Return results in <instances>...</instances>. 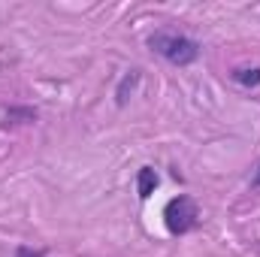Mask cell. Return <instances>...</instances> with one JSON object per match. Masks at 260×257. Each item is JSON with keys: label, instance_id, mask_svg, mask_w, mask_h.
<instances>
[{"label": "cell", "instance_id": "cell-4", "mask_svg": "<svg viewBox=\"0 0 260 257\" xmlns=\"http://www.w3.org/2000/svg\"><path fill=\"white\" fill-rule=\"evenodd\" d=\"M139 82H142V73H139V70H127V73L121 76V82H118V88H115V106H118V109H124L130 103V97L136 94Z\"/></svg>", "mask_w": 260, "mask_h": 257}, {"label": "cell", "instance_id": "cell-7", "mask_svg": "<svg viewBox=\"0 0 260 257\" xmlns=\"http://www.w3.org/2000/svg\"><path fill=\"white\" fill-rule=\"evenodd\" d=\"M12 257H49L46 248H34V245H18Z\"/></svg>", "mask_w": 260, "mask_h": 257}, {"label": "cell", "instance_id": "cell-8", "mask_svg": "<svg viewBox=\"0 0 260 257\" xmlns=\"http://www.w3.org/2000/svg\"><path fill=\"white\" fill-rule=\"evenodd\" d=\"M251 188H260V167L254 170V179H251Z\"/></svg>", "mask_w": 260, "mask_h": 257}, {"label": "cell", "instance_id": "cell-3", "mask_svg": "<svg viewBox=\"0 0 260 257\" xmlns=\"http://www.w3.org/2000/svg\"><path fill=\"white\" fill-rule=\"evenodd\" d=\"M230 82L242 91H254L260 88V67L257 64H242V67H233L230 70Z\"/></svg>", "mask_w": 260, "mask_h": 257}, {"label": "cell", "instance_id": "cell-5", "mask_svg": "<svg viewBox=\"0 0 260 257\" xmlns=\"http://www.w3.org/2000/svg\"><path fill=\"white\" fill-rule=\"evenodd\" d=\"M157 188H160L157 170L154 167H139V173H136V194H139V200H148Z\"/></svg>", "mask_w": 260, "mask_h": 257}, {"label": "cell", "instance_id": "cell-1", "mask_svg": "<svg viewBox=\"0 0 260 257\" xmlns=\"http://www.w3.org/2000/svg\"><path fill=\"white\" fill-rule=\"evenodd\" d=\"M148 52H154L157 58H164L173 67H194L203 55V46L197 43L191 34L176 30V27H157L145 37Z\"/></svg>", "mask_w": 260, "mask_h": 257}, {"label": "cell", "instance_id": "cell-6", "mask_svg": "<svg viewBox=\"0 0 260 257\" xmlns=\"http://www.w3.org/2000/svg\"><path fill=\"white\" fill-rule=\"evenodd\" d=\"M30 121H37V109H34V106H9V109H6V121H3V127L30 124Z\"/></svg>", "mask_w": 260, "mask_h": 257}, {"label": "cell", "instance_id": "cell-2", "mask_svg": "<svg viewBox=\"0 0 260 257\" xmlns=\"http://www.w3.org/2000/svg\"><path fill=\"white\" fill-rule=\"evenodd\" d=\"M200 221H203V215H200V206H197V200L191 194H176V197L167 200V206H164V227H167V233L188 236V233H194L200 227Z\"/></svg>", "mask_w": 260, "mask_h": 257}]
</instances>
